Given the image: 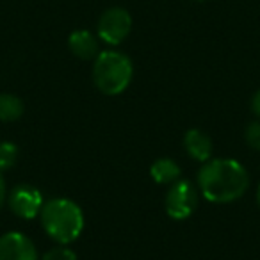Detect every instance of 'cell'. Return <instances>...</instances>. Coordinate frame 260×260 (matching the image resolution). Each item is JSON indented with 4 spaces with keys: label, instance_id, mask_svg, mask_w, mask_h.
<instances>
[{
    "label": "cell",
    "instance_id": "cell-11",
    "mask_svg": "<svg viewBox=\"0 0 260 260\" xmlns=\"http://www.w3.org/2000/svg\"><path fill=\"white\" fill-rule=\"evenodd\" d=\"M23 114V102L15 94H0V121H16Z\"/></svg>",
    "mask_w": 260,
    "mask_h": 260
},
{
    "label": "cell",
    "instance_id": "cell-4",
    "mask_svg": "<svg viewBox=\"0 0 260 260\" xmlns=\"http://www.w3.org/2000/svg\"><path fill=\"white\" fill-rule=\"evenodd\" d=\"M166 212L173 219H187L198 205V191L191 182L177 180L166 194Z\"/></svg>",
    "mask_w": 260,
    "mask_h": 260
},
{
    "label": "cell",
    "instance_id": "cell-14",
    "mask_svg": "<svg viewBox=\"0 0 260 260\" xmlns=\"http://www.w3.org/2000/svg\"><path fill=\"white\" fill-rule=\"evenodd\" d=\"M246 143L249 145V148L260 152V121H253L246 128Z\"/></svg>",
    "mask_w": 260,
    "mask_h": 260
},
{
    "label": "cell",
    "instance_id": "cell-7",
    "mask_svg": "<svg viewBox=\"0 0 260 260\" xmlns=\"http://www.w3.org/2000/svg\"><path fill=\"white\" fill-rule=\"evenodd\" d=\"M0 260H40L34 242L20 232L0 237Z\"/></svg>",
    "mask_w": 260,
    "mask_h": 260
},
{
    "label": "cell",
    "instance_id": "cell-2",
    "mask_svg": "<svg viewBox=\"0 0 260 260\" xmlns=\"http://www.w3.org/2000/svg\"><path fill=\"white\" fill-rule=\"evenodd\" d=\"M41 223L47 234L59 244L75 241L84 228V214L75 202L66 198L50 200L41 209Z\"/></svg>",
    "mask_w": 260,
    "mask_h": 260
},
{
    "label": "cell",
    "instance_id": "cell-12",
    "mask_svg": "<svg viewBox=\"0 0 260 260\" xmlns=\"http://www.w3.org/2000/svg\"><path fill=\"white\" fill-rule=\"evenodd\" d=\"M16 157H18V148L13 143H0V171L13 168Z\"/></svg>",
    "mask_w": 260,
    "mask_h": 260
},
{
    "label": "cell",
    "instance_id": "cell-15",
    "mask_svg": "<svg viewBox=\"0 0 260 260\" xmlns=\"http://www.w3.org/2000/svg\"><path fill=\"white\" fill-rule=\"evenodd\" d=\"M251 109H253V112H255V114L260 118V89L256 91L255 96H253V100H251Z\"/></svg>",
    "mask_w": 260,
    "mask_h": 260
},
{
    "label": "cell",
    "instance_id": "cell-10",
    "mask_svg": "<svg viewBox=\"0 0 260 260\" xmlns=\"http://www.w3.org/2000/svg\"><path fill=\"white\" fill-rule=\"evenodd\" d=\"M150 173L157 184H175L180 178V168L171 159H159L152 164Z\"/></svg>",
    "mask_w": 260,
    "mask_h": 260
},
{
    "label": "cell",
    "instance_id": "cell-16",
    "mask_svg": "<svg viewBox=\"0 0 260 260\" xmlns=\"http://www.w3.org/2000/svg\"><path fill=\"white\" fill-rule=\"evenodd\" d=\"M4 200H6V182L2 178V173H0V207H2Z\"/></svg>",
    "mask_w": 260,
    "mask_h": 260
},
{
    "label": "cell",
    "instance_id": "cell-3",
    "mask_svg": "<svg viewBox=\"0 0 260 260\" xmlns=\"http://www.w3.org/2000/svg\"><path fill=\"white\" fill-rule=\"evenodd\" d=\"M132 62L125 54L116 50H105L96 55L93 66V80L98 91L114 96L128 87L132 80Z\"/></svg>",
    "mask_w": 260,
    "mask_h": 260
},
{
    "label": "cell",
    "instance_id": "cell-9",
    "mask_svg": "<svg viewBox=\"0 0 260 260\" xmlns=\"http://www.w3.org/2000/svg\"><path fill=\"white\" fill-rule=\"evenodd\" d=\"M68 47L75 57L84 59V61H89L93 57L96 59L98 55V40L89 30H75L70 34Z\"/></svg>",
    "mask_w": 260,
    "mask_h": 260
},
{
    "label": "cell",
    "instance_id": "cell-6",
    "mask_svg": "<svg viewBox=\"0 0 260 260\" xmlns=\"http://www.w3.org/2000/svg\"><path fill=\"white\" fill-rule=\"evenodd\" d=\"M9 207L22 219H32L43 209V196L32 185H18L9 194Z\"/></svg>",
    "mask_w": 260,
    "mask_h": 260
},
{
    "label": "cell",
    "instance_id": "cell-17",
    "mask_svg": "<svg viewBox=\"0 0 260 260\" xmlns=\"http://www.w3.org/2000/svg\"><path fill=\"white\" fill-rule=\"evenodd\" d=\"M256 200H258V205H260V187H258V192H256Z\"/></svg>",
    "mask_w": 260,
    "mask_h": 260
},
{
    "label": "cell",
    "instance_id": "cell-1",
    "mask_svg": "<svg viewBox=\"0 0 260 260\" xmlns=\"http://www.w3.org/2000/svg\"><path fill=\"white\" fill-rule=\"evenodd\" d=\"M203 196L214 203H230L239 200L249 185L248 171L234 159L207 160L198 173Z\"/></svg>",
    "mask_w": 260,
    "mask_h": 260
},
{
    "label": "cell",
    "instance_id": "cell-5",
    "mask_svg": "<svg viewBox=\"0 0 260 260\" xmlns=\"http://www.w3.org/2000/svg\"><path fill=\"white\" fill-rule=\"evenodd\" d=\"M132 29V16L123 8H111L98 20V36L107 45H119Z\"/></svg>",
    "mask_w": 260,
    "mask_h": 260
},
{
    "label": "cell",
    "instance_id": "cell-8",
    "mask_svg": "<svg viewBox=\"0 0 260 260\" xmlns=\"http://www.w3.org/2000/svg\"><path fill=\"white\" fill-rule=\"evenodd\" d=\"M184 146L194 160H200V162L210 160V155H212V141H210L209 136L205 132H202V130H196V128L187 130L184 136Z\"/></svg>",
    "mask_w": 260,
    "mask_h": 260
},
{
    "label": "cell",
    "instance_id": "cell-13",
    "mask_svg": "<svg viewBox=\"0 0 260 260\" xmlns=\"http://www.w3.org/2000/svg\"><path fill=\"white\" fill-rule=\"evenodd\" d=\"M41 260H77V255L66 246H57L45 253Z\"/></svg>",
    "mask_w": 260,
    "mask_h": 260
}]
</instances>
